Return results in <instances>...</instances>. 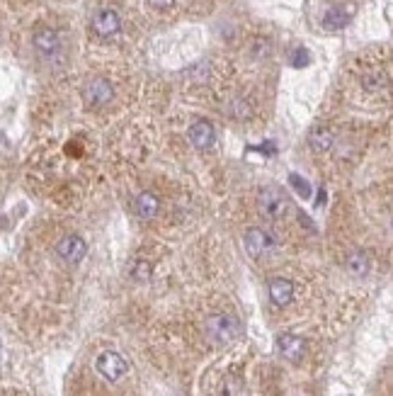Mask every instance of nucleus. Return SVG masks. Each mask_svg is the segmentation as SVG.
<instances>
[{
  "label": "nucleus",
  "mask_w": 393,
  "mask_h": 396,
  "mask_svg": "<svg viewBox=\"0 0 393 396\" xmlns=\"http://www.w3.org/2000/svg\"><path fill=\"white\" fill-rule=\"evenodd\" d=\"M243 326L233 314H214L204 323V336L214 345H229V343L238 341Z\"/></svg>",
  "instance_id": "obj_1"
},
{
  "label": "nucleus",
  "mask_w": 393,
  "mask_h": 396,
  "mask_svg": "<svg viewBox=\"0 0 393 396\" xmlns=\"http://www.w3.org/2000/svg\"><path fill=\"white\" fill-rule=\"evenodd\" d=\"M56 253H59L66 262H71V265H78V262L86 258L88 246L80 236H66V238L59 241V246H56Z\"/></svg>",
  "instance_id": "obj_4"
},
{
  "label": "nucleus",
  "mask_w": 393,
  "mask_h": 396,
  "mask_svg": "<svg viewBox=\"0 0 393 396\" xmlns=\"http://www.w3.org/2000/svg\"><path fill=\"white\" fill-rule=\"evenodd\" d=\"M277 348H279V353H282L287 360H292V362H299V360L303 358L306 343H303L299 336H292V333H287V336H279V341H277Z\"/></svg>",
  "instance_id": "obj_6"
},
{
  "label": "nucleus",
  "mask_w": 393,
  "mask_h": 396,
  "mask_svg": "<svg viewBox=\"0 0 393 396\" xmlns=\"http://www.w3.org/2000/svg\"><path fill=\"white\" fill-rule=\"evenodd\" d=\"M151 5L153 8H158V10H168V8L173 5V3H175V0H149Z\"/></svg>",
  "instance_id": "obj_18"
},
{
  "label": "nucleus",
  "mask_w": 393,
  "mask_h": 396,
  "mask_svg": "<svg viewBox=\"0 0 393 396\" xmlns=\"http://www.w3.org/2000/svg\"><path fill=\"white\" fill-rule=\"evenodd\" d=\"M270 246H272V236L267 234V231L250 229L248 234H245V251H248L253 258L262 256V253H265Z\"/></svg>",
  "instance_id": "obj_7"
},
{
  "label": "nucleus",
  "mask_w": 393,
  "mask_h": 396,
  "mask_svg": "<svg viewBox=\"0 0 393 396\" xmlns=\"http://www.w3.org/2000/svg\"><path fill=\"white\" fill-rule=\"evenodd\" d=\"M136 214L141 216V219H153V216L158 214V199H155V195L144 193L136 199Z\"/></svg>",
  "instance_id": "obj_12"
},
{
  "label": "nucleus",
  "mask_w": 393,
  "mask_h": 396,
  "mask_svg": "<svg viewBox=\"0 0 393 396\" xmlns=\"http://www.w3.org/2000/svg\"><path fill=\"white\" fill-rule=\"evenodd\" d=\"M345 22H347V17L342 15L340 8H333V10H328V12H325V17H323V25H325V27H330V29L342 27Z\"/></svg>",
  "instance_id": "obj_15"
},
{
  "label": "nucleus",
  "mask_w": 393,
  "mask_h": 396,
  "mask_svg": "<svg viewBox=\"0 0 393 396\" xmlns=\"http://www.w3.org/2000/svg\"><path fill=\"white\" fill-rule=\"evenodd\" d=\"M97 372H100L105 380L117 382L129 372V364H127V360H124L122 355L112 353V350H110V353H102L100 358H97Z\"/></svg>",
  "instance_id": "obj_3"
},
{
  "label": "nucleus",
  "mask_w": 393,
  "mask_h": 396,
  "mask_svg": "<svg viewBox=\"0 0 393 396\" xmlns=\"http://www.w3.org/2000/svg\"><path fill=\"white\" fill-rule=\"evenodd\" d=\"M308 144L314 151H328L333 146V134H330V129L325 127H316L308 136Z\"/></svg>",
  "instance_id": "obj_13"
},
{
  "label": "nucleus",
  "mask_w": 393,
  "mask_h": 396,
  "mask_svg": "<svg viewBox=\"0 0 393 396\" xmlns=\"http://www.w3.org/2000/svg\"><path fill=\"white\" fill-rule=\"evenodd\" d=\"M270 297L277 306H287L294 299V284L284 277H277L270 282Z\"/></svg>",
  "instance_id": "obj_9"
},
{
  "label": "nucleus",
  "mask_w": 393,
  "mask_h": 396,
  "mask_svg": "<svg viewBox=\"0 0 393 396\" xmlns=\"http://www.w3.org/2000/svg\"><path fill=\"white\" fill-rule=\"evenodd\" d=\"M34 47H37L42 54H56L61 47L59 34L53 32V29H42V32L34 34Z\"/></svg>",
  "instance_id": "obj_11"
},
{
  "label": "nucleus",
  "mask_w": 393,
  "mask_h": 396,
  "mask_svg": "<svg viewBox=\"0 0 393 396\" xmlns=\"http://www.w3.org/2000/svg\"><path fill=\"white\" fill-rule=\"evenodd\" d=\"M190 141L196 149H209L214 144V127L209 122H194L190 129Z\"/></svg>",
  "instance_id": "obj_10"
},
{
  "label": "nucleus",
  "mask_w": 393,
  "mask_h": 396,
  "mask_svg": "<svg viewBox=\"0 0 393 396\" xmlns=\"http://www.w3.org/2000/svg\"><path fill=\"white\" fill-rule=\"evenodd\" d=\"M92 29H95L100 37H112V34L119 32V17L114 10H100L92 17Z\"/></svg>",
  "instance_id": "obj_5"
},
{
  "label": "nucleus",
  "mask_w": 393,
  "mask_h": 396,
  "mask_svg": "<svg viewBox=\"0 0 393 396\" xmlns=\"http://www.w3.org/2000/svg\"><path fill=\"white\" fill-rule=\"evenodd\" d=\"M289 182H292L294 188H296V193L301 195L303 199H308V197H311V195H314V190H311V185H308L306 180H301V177H299V175H292V177H289Z\"/></svg>",
  "instance_id": "obj_16"
},
{
  "label": "nucleus",
  "mask_w": 393,
  "mask_h": 396,
  "mask_svg": "<svg viewBox=\"0 0 393 396\" xmlns=\"http://www.w3.org/2000/svg\"><path fill=\"white\" fill-rule=\"evenodd\" d=\"M110 100H112V86L107 81L97 78V81H92L90 86H88V90H86L88 105H92V108H102V105H107Z\"/></svg>",
  "instance_id": "obj_8"
},
{
  "label": "nucleus",
  "mask_w": 393,
  "mask_h": 396,
  "mask_svg": "<svg viewBox=\"0 0 393 396\" xmlns=\"http://www.w3.org/2000/svg\"><path fill=\"white\" fill-rule=\"evenodd\" d=\"M347 270H350L352 275H357V277H359V275H364L369 270V258L364 256L362 251L350 253V256H347Z\"/></svg>",
  "instance_id": "obj_14"
},
{
  "label": "nucleus",
  "mask_w": 393,
  "mask_h": 396,
  "mask_svg": "<svg viewBox=\"0 0 393 396\" xmlns=\"http://www.w3.org/2000/svg\"><path fill=\"white\" fill-rule=\"evenodd\" d=\"M308 64V51L306 49H296L292 56V66H296V69H301V66Z\"/></svg>",
  "instance_id": "obj_17"
},
{
  "label": "nucleus",
  "mask_w": 393,
  "mask_h": 396,
  "mask_svg": "<svg viewBox=\"0 0 393 396\" xmlns=\"http://www.w3.org/2000/svg\"><path fill=\"white\" fill-rule=\"evenodd\" d=\"M289 207H292V204H289L287 195H284L282 190L265 188V190H260V195H257V212L270 221L284 219V216L289 214Z\"/></svg>",
  "instance_id": "obj_2"
}]
</instances>
